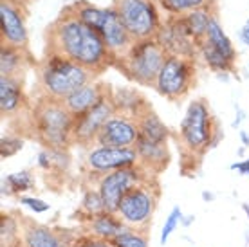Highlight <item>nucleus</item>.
Segmentation results:
<instances>
[{"instance_id":"nucleus-1","label":"nucleus","mask_w":249,"mask_h":247,"mask_svg":"<svg viewBox=\"0 0 249 247\" xmlns=\"http://www.w3.org/2000/svg\"><path fill=\"white\" fill-rule=\"evenodd\" d=\"M47 53L65 56L96 74H101L114 63L100 33L69 9L62 11L51 27H47Z\"/></svg>"},{"instance_id":"nucleus-2","label":"nucleus","mask_w":249,"mask_h":247,"mask_svg":"<svg viewBox=\"0 0 249 247\" xmlns=\"http://www.w3.org/2000/svg\"><path fill=\"white\" fill-rule=\"evenodd\" d=\"M74 116L67 110L63 101L49 96L38 101L33 110L35 136L47 150H67L72 141Z\"/></svg>"},{"instance_id":"nucleus-3","label":"nucleus","mask_w":249,"mask_h":247,"mask_svg":"<svg viewBox=\"0 0 249 247\" xmlns=\"http://www.w3.org/2000/svg\"><path fill=\"white\" fill-rule=\"evenodd\" d=\"M96 72L81 67L76 62L56 53H47L38 71L40 85L49 98L63 101L78 88L89 85L96 80Z\"/></svg>"},{"instance_id":"nucleus-4","label":"nucleus","mask_w":249,"mask_h":247,"mask_svg":"<svg viewBox=\"0 0 249 247\" xmlns=\"http://www.w3.org/2000/svg\"><path fill=\"white\" fill-rule=\"evenodd\" d=\"M166 58L168 53L159 45L156 38H146L136 40L130 49L114 62V65L137 85L154 87Z\"/></svg>"},{"instance_id":"nucleus-5","label":"nucleus","mask_w":249,"mask_h":247,"mask_svg":"<svg viewBox=\"0 0 249 247\" xmlns=\"http://www.w3.org/2000/svg\"><path fill=\"white\" fill-rule=\"evenodd\" d=\"M218 128L217 119L212 116L204 99H193L181 123V137L190 154L204 155L212 148Z\"/></svg>"},{"instance_id":"nucleus-6","label":"nucleus","mask_w":249,"mask_h":247,"mask_svg":"<svg viewBox=\"0 0 249 247\" xmlns=\"http://www.w3.org/2000/svg\"><path fill=\"white\" fill-rule=\"evenodd\" d=\"M159 197H161V190H159V182L156 177L134 186L119 202V218L128 228L148 229L152 216L157 210Z\"/></svg>"},{"instance_id":"nucleus-7","label":"nucleus","mask_w":249,"mask_h":247,"mask_svg":"<svg viewBox=\"0 0 249 247\" xmlns=\"http://www.w3.org/2000/svg\"><path fill=\"white\" fill-rule=\"evenodd\" d=\"M112 7L134 40L156 38L161 29L156 0H114Z\"/></svg>"},{"instance_id":"nucleus-8","label":"nucleus","mask_w":249,"mask_h":247,"mask_svg":"<svg viewBox=\"0 0 249 247\" xmlns=\"http://www.w3.org/2000/svg\"><path fill=\"white\" fill-rule=\"evenodd\" d=\"M195 76H197V67L193 58L168 54L161 72L157 76L154 88L162 98L170 101H179L190 92L192 85L195 83Z\"/></svg>"},{"instance_id":"nucleus-9","label":"nucleus","mask_w":249,"mask_h":247,"mask_svg":"<svg viewBox=\"0 0 249 247\" xmlns=\"http://www.w3.org/2000/svg\"><path fill=\"white\" fill-rule=\"evenodd\" d=\"M152 177H156V175L148 173L137 164V166L121 168V170L101 175L96 188L101 193V198L105 202L107 211L118 213L119 202L126 195V192H130L134 186L141 184V182L152 179Z\"/></svg>"},{"instance_id":"nucleus-10","label":"nucleus","mask_w":249,"mask_h":247,"mask_svg":"<svg viewBox=\"0 0 249 247\" xmlns=\"http://www.w3.org/2000/svg\"><path fill=\"white\" fill-rule=\"evenodd\" d=\"M78 236L71 229L51 228L35 222L33 218L20 216V238L25 247H72Z\"/></svg>"},{"instance_id":"nucleus-11","label":"nucleus","mask_w":249,"mask_h":247,"mask_svg":"<svg viewBox=\"0 0 249 247\" xmlns=\"http://www.w3.org/2000/svg\"><path fill=\"white\" fill-rule=\"evenodd\" d=\"M139 164V155L134 146L114 148V146H96L89 150L85 157V166L90 173L105 175L121 168H130Z\"/></svg>"},{"instance_id":"nucleus-12","label":"nucleus","mask_w":249,"mask_h":247,"mask_svg":"<svg viewBox=\"0 0 249 247\" xmlns=\"http://www.w3.org/2000/svg\"><path fill=\"white\" fill-rule=\"evenodd\" d=\"M112 92V90H110ZM116 114V108L112 105L110 94L105 99H101L98 105L90 108L89 112L74 118V128H72V141L81 146H89L96 142V137L101 132L103 124Z\"/></svg>"},{"instance_id":"nucleus-13","label":"nucleus","mask_w":249,"mask_h":247,"mask_svg":"<svg viewBox=\"0 0 249 247\" xmlns=\"http://www.w3.org/2000/svg\"><path fill=\"white\" fill-rule=\"evenodd\" d=\"M0 36L2 45H9L15 49L27 51V29H25V11L18 4H13L9 0L0 2Z\"/></svg>"},{"instance_id":"nucleus-14","label":"nucleus","mask_w":249,"mask_h":247,"mask_svg":"<svg viewBox=\"0 0 249 247\" xmlns=\"http://www.w3.org/2000/svg\"><path fill=\"white\" fill-rule=\"evenodd\" d=\"M156 40L168 54L193 58L195 51H199V45L188 33L186 25L182 22V17L170 18L168 22H164L159 33L156 35Z\"/></svg>"},{"instance_id":"nucleus-15","label":"nucleus","mask_w":249,"mask_h":247,"mask_svg":"<svg viewBox=\"0 0 249 247\" xmlns=\"http://www.w3.org/2000/svg\"><path fill=\"white\" fill-rule=\"evenodd\" d=\"M137 139H139V128H137L136 119L123 116V114H114L103 124L101 132L96 137V144L124 148V146H136Z\"/></svg>"},{"instance_id":"nucleus-16","label":"nucleus","mask_w":249,"mask_h":247,"mask_svg":"<svg viewBox=\"0 0 249 247\" xmlns=\"http://www.w3.org/2000/svg\"><path fill=\"white\" fill-rule=\"evenodd\" d=\"M96 31L100 33L101 38L105 40L107 47H108V51H110V54L114 58V62L118 58H121L132 47V43L136 42L130 36V33L126 31L123 22L119 20L118 13H116L114 7H105V15H103V18H101Z\"/></svg>"},{"instance_id":"nucleus-17","label":"nucleus","mask_w":249,"mask_h":247,"mask_svg":"<svg viewBox=\"0 0 249 247\" xmlns=\"http://www.w3.org/2000/svg\"><path fill=\"white\" fill-rule=\"evenodd\" d=\"M110 94V90H107L105 83H98V81H92L89 85L78 88L76 92H72L69 98L63 99V105L67 106V110L78 118L81 114L89 112L90 108L100 103L101 99H105L107 96Z\"/></svg>"},{"instance_id":"nucleus-18","label":"nucleus","mask_w":249,"mask_h":247,"mask_svg":"<svg viewBox=\"0 0 249 247\" xmlns=\"http://www.w3.org/2000/svg\"><path fill=\"white\" fill-rule=\"evenodd\" d=\"M136 152L139 155V166L146 170L152 175H159V173L168 166L170 162V152L168 144H161V142L146 141L143 137H139L136 142Z\"/></svg>"},{"instance_id":"nucleus-19","label":"nucleus","mask_w":249,"mask_h":247,"mask_svg":"<svg viewBox=\"0 0 249 247\" xmlns=\"http://www.w3.org/2000/svg\"><path fill=\"white\" fill-rule=\"evenodd\" d=\"M110 99H112V105L116 108V114H123V116H128L132 119H137L143 112L152 108L143 94L137 88H130V87L114 88L110 92Z\"/></svg>"},{"instance_id":"nucleus-20","label":"nucleus","mask_w":249,"mask_h":247,"mask_svg":"<svg viewBox=\"0 0 249 247\" xmlns=\"http://www.w3.org/2000/svg\"><path fill=\"white\" fill-rule=\"evenodd\" d=\"M25 103L22 80L0 76V112L2 116H11L18 112Z\"/></svg>"},{"instance_id":"nucleus-21","label":"nucleus","mask_w":249,"mask_h":247,"mask_svg":"<svg viewBox=\"0 0 249 247\" xmlns=\"http://www.w3.org/2000/svg\"><path fill=\"white\" fill-rule=\"evenodd\" d=\"M126 228V224L119 218L118 213H110V211H105L101 215L90 218L89 222L83 224V229L85 233L92 236H98V238H103V240H114L116 236Z\"/></svg>"},{"instance_id":"nucleus-22","label":"nucleus","mask_w":249,"mask_h":247,"mask_svg":"<svg viewBox=\"0 0 249 247\" xmlns=\"http://www.w3.org/2000/svg\"><path fill=\"white\" fill-rule=\"evenodd\" d=\"M29 60H31V56L27 51L2 45L0 47V76H9V78L22 80Z\"/></svg>"},{"instance_id":"nucleus-23","label":"nucleus","mask_w":249,"mask_h":247,"mask_svg":"<svg viewBox=\"0 0 249 247\" xmlns=\"http://www.w3.org/2000/svg\"><path fill=\"white\" fill-rule=\"evenodd\" d=\"M136 123H137V128H139V137H143V139L152 141V142L168 144V137H170L168 126L162 123L161 118H159L152 108L143 112V114L136 119Z\"/></svg>"},{"instance_id":"nucleus-24","label":"nucleus","mask_w":249,"mask_h":247,"mask_svg":"<svg viewBox=\"0 0 249 247\" xmlns=\"http://www.w3.org/2000/svg\"><path fill=\"white\" fill-rule=\"evenodd\" d=\"M213 17H215V13L210 9V2H208L206 6L199 7V9H193V11H190L188 15L182 17V22L186 25L188 33L193 36V40L197 42V45L206 38L208 25H210Z\"/></svg>"},{"instance_id":"nucleus-25","label":"nucleus","mask_w":249,"mask_h":247,"mask_svg":"<svg viewBox=\"0 0 249 247\" xmlns=\"http://www.w3.org/2000/svg\"><path fill=\"white\" fill-rule=\"evenodd\" d=\"M204 40L212 43L213 47H217V49L220 51V53H222L230 62L235 63V60H237V51H235V47H233L231 40L228 38V35L224 33L222 25L218 24L217 15L213 17L212 22H210V25H208V33H206Z\"/></svg>"},{"instance_id":"nucleus-26","label":"nucleus","mask_w":249,"mask_h":247,"mask_svg":"<svg viewBox=\"0 0 249 247\" xmlns=\"http://www.w3.org/2000/svg\"><path fill=\"white\" fill-rule=\"evenodd\" d=\"M33 188H35V177L29 170L9 173L2 179V195H7V197H13V195L22 197L24 193L31 192Z\"/></svg>"},{"instance_id":"nucleus-27","label":"nucleus","mask_w":249,"mask_h":247,"mask_svg":"<svg viewBox=\"0 0 249 247\" xmlns=\"http://www.w3.org/2000/svg\"><path fill=\"white\" fill-rule=\"evenodd\" d=\"M199 53H200V56H202V60H204L206 65L212 69V71H215V72H231V71H233V65H235V63L230 62V60H228L217 47H213L210 42L202 40V42L199 43Z\"/></svg>"},{"instance_id":"nucleus-28","label":"nucleus","mask_w":249,"mask_h":247,"mask_svg":"<svg viewBox=\"0 0 249 247\" xmlns=\"http://www.w3.org/2000/svg\"><path fill=\"white\" fill-rule=\"evenodd\" d=\"M105 202L101 198V193L98 192V188H87L83 192V197H81V204H80V215L83 216V224L89 222L94 216L105 213Z\"/></svg>"},{"instance_id":"nucleus-29","label":"nucleus","mask_w":249,"mask_h":247,"mask_svg":"<svg viewBox=\"0 0 249 247\" xmlns=\"http://www.w3.org/2000/svg\"><path fill=\"white\" fill-rule=\"evenodd\" d=\"M20 238V216L15 218L13 213H2L0 216V244L2 247H17Z\"/></svg>"},{"instance_id":"nucleus-30","label":"nucleus","mask_w":249,"mask_h":247,"mask_svg":"<svg viewBox=\"0 0 249 247\" xmlns=\"http://www.w3.org/2000/svg\"><path fill=\"white\" fill-rule=\"evenodd\" d=\"M110 244L114 247H148V229L126 226L114 240H110Z\"/></svg>"},{"instance_id":"nucleus-31","label":"nucleus","mask_w":249,"mask_h":247,"mask_svg":"<svg viewBox=\"0 0 249 247\" xmlns=\"http://www.w3.org/2000/svg\"><path fill=\"white\" fill-rule=\"evenodd\" d=\"M164 11H168L170 15H188L193 9L206 6V0H157Z\"/></svg>"},{"instance_id":"nucleus-32","label":"nucleus","mask_w":249,"mask_h":247,"mask_svg":"<svg viewBox=\"0 0 249 247\" xmlns=\"http://www.w3.org/2000/svg\"><path fill=\"white\" fill-rule=\"evenodd\" d=\"M182 216H184V215H182L181 208H179V206H174V208H172V211H170V215L166 216V220H164V226H162V231H161V238H159V242H161L162 247L168 244L172 233H174L175 229L181 226Z\"/></svg>"},{"instance_id":"nucleus-33","label":"nucleus","mask_w":249,"mask_h":247,"mask_svg":"<svg viewBox=\"0 0 249 247\" xmlns=\"http://www.w3.org/2000/svg\"><path fill=\"white\" fill-rule=\"evenodd\" d=\"M24 146V141L17 136H4L2 141H0V157L2 159H7V157H13L15 154H18Z\"/></svg>"},{"instance_id":"nucleus-34","label":"nucleus","mask_w":249,"mask_h":247,"mask_svg":"<svg viewBox=\"0 0 249 247\" xmlns=\"http://www.w3.org/2000/svg\"><path fill=\"white\" fill-rule=\"evenodd\" d=\"M72 247H114L108 240H103V238H98V236H92L89 233H83L74 240Z\"/></svg>"},{"instance_id":"nucleus-35","label":"nucleus","mask_w":249,"mask_h":247,"mask_svg":"<svg viewBox=\"0 0 249 247\" xmlns=\"http://www.w3.org/2000/svg\"><path fill=\"white\" fill-rule=\"evenodd\" d=\"M20 204L25 206V208H29L31 211H35V213H45V211L51 210V204H47L45 200H42V198L38 197H29V195H22V197H18Z\"/></svg>"},{"instance_id":"nucleus-36","label":"nucleus","mask_w":249,"mask_h":247,"mask_svg":"<svg viewBox=\"0 0 249 247\" xmlns=\"http://www.w3.org/2000/svg\"><path fill=\"white\" fill-rule=\"evenodd\" d=\"M38 166L42 170H53V155H51V150H42L38 154Z\"/></svg>"},{"instance_id":"nucleus-37","label":"nucleus","mask_w":249,"mask_h":247,"mask_svg":"<svg viewBox=\"0 0 249 247\" xmlns=\"http://www.w3.org/2000/svg\"><path fill=\"white\" fill-rule=\"evenodd\" d=\"M230 170H237L238 173L242 175H249V159H244L240 162H233L230 166Z\"/></svg>"},{"instance_id":"nucleus-38","label":"nucleus","mask_w":249,"mask_h":247,"mask_svg":"<svg viewBox=\"0 0 249 247\" xmlns=\"http://www.w3.org/2000/svg\"><path fill=\"white\" fill-rule=\"evenodd\" d=\"M240 38H242V42L246 43V45H249V20L242 27V31H240Z\"/></svg>"},{"instance_id":"nucleus-39","label":"nucleus","mask_w":249,"mask_h":247,"mask_svg":"<svg viewBox=\"0 0 249 247\" xmlns=\"http://www.w3.org/2000/svg\"><path fill=\"white\" fill-rule=\"evenodd\" d=\"M193 222H195V216H193V215L182 216V220H181V226H182V228H190V226H192Z\"/></svg>"},{"instance_id":"nucleus-40","label":"nucleus","mask_w":249,"mask_h":247,"mask_svg":"<svg viewBox=\"0 0 249 247\" xmlns=\"http://www.w3.org/2000/svg\"><path fill=\"white\" fill-rule=\"evenodd\" d=\"M244 116H246V114H244L242 110H238V118L235 119V121H233V128H238V126H240V123H242Z\"/></svg>"},{"instance_id":"nucleus-41","label":"nucleus","mask_w":249,"mask_h":247,"mask_svg":"<svg viewBox=\"0 0 249 247\" xmlns=\"http://www.w3.org/2000/svg\"><path fill=\"white\" fill-rule=\"evenodd\" d=\"M240 141H242L244 146H249V136H248V132H240Z\"/></svg>"},{"instance_id":"nucleus-42","label":"nucleus","mask_w":249,"mask_h":247,"mask_svg":"<svg viewBox=\"0 0 249 247\" xmlns=\"http://www.w3.org/2000/svg\"><path fill=\"white\" fill-rule=\"evenodd\" d=\"M200 197H202V200L210 202V200H213V198H215V195H213V193H210V192H202V195H200Z\"/></svg>"},{"instance_id":"nucleus-43","label":"nucleus","mask_w":249,"mask_h":247,"mask_svg":"<svg viewBox=\"0 0 249 247\" xmlns=\"http://www.w3.org/2000/svg\"><path fill=\"white\" fill-rule=\"evenodd\" d=\"M9 2H13V4H18V6H22V7H24L25 4H29V2H31V0H9Z\"/></svg>"},{"instance_id":"nucleus-44","label":"nucleus","mask_w":249,"mask_h":247,"mask_svg":"<svg viewBox=\"0 0 249 247\" xmlns=\"http://www.w3.org/2000/svg\"><path fill=\"white\" fill-rule=\"evenodd\" d=\"M242 210H244V213L248 215V218H249V204H242Z\"/></svg>"},{"instance_id":"nucleus-45","label":"nucleus","mask_w":249,"mask_h":247,"mask_svg":"<svg viewBox=\"0 0 249 247\" xmlns=\"http://www.w3.org/2000/svg\"><path fill=\"white\" fill-rule=\"evenodd\" d=\"M17 247H25V246H24V244H22V242H20V244H18V246H17Z\"/></svg>"}]
</instances>
